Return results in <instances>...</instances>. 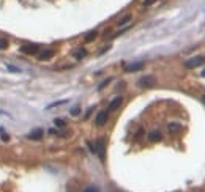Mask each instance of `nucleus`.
I'll list each match as a JSON object with an SVG mask.
<instances>
[{"instance_id": "nucleus-1", "label": "nucleus", "mask_w": 205, "mask_h": 192, "mask_svg": "<svg viewBox=\"0 0 205 192\" xmlns=\"http://www.w3.org/2000/svg\"><path fill=\"white\" fill-rule=\"evenodd\" d=\"M137 85L140 87V88H152V87L156 85V77L155 76H142L139 80H137Z\"/></svg>"}, {"instance_id": "nucleus-2", "label": "nucleus", "mask_w": 205, "mask_h": 192, "mask_svg": "<svg viewBox=\"0 0 205 192\" xmlns=\"http://www.w3.org/2000/svg\"><path fill=\"white\" fill-rule=\"evenodd\" d=\"M19 50L22 54H25V55H36L40 52V46L38 44H24V46H21Z\"/></svg>"}, {"instance_id": "nucleus-3", "label": "nucleus", "mask_w": 205, "mask_h": 192, "mask_svg": "<svg viewBox=\"0 0 205 192\" xmlns=\"http://www.w3.org/2000/svg\"><path fill=\"white\" fill-rule=\"evenodd\" d=\"M95 153H98L99 159L104 161V157H106V142H104V139H98V142H96V148H95Z\"/></svg>"}, {"instance_id": "nucleus-4", "label": "nucleus", "mask_w": 205, "mask_h": 192, "mask_svg": "<svg viewBox=\"0 0 205 192\" xmlns=\"http://www.w3.org/2000/svg\"><path fill=\"white\" fill-rule=\"evenodd\" d=\"M202 63H204V57H193V58H189L185 63V66H186L188 69H194V68H197V66H200Z\"/></svg>"}, {"instance_id": "nucleus-5", "label": "nucleus", "mask_w": 205, "mask_h": 192, "mask_svg": "<svg viewBox=\"0 0 205 192\" xmlns=\"http://www.w3.org/2000/svg\"><path fill=\"white\" fill-rule=\"evenodd\" d=\"M54 54H55V50H52V49H44V50H40L38 54H36V57H38V60H49V58H52L54 57Z\"/></svg>"}, {"instance_id": "nucleus-6", "label": "nucleus", "mask_w": 205, "mask_h": 192, "mask_svg": "<svg viewBox=\"0 0 205 192\" xmlns=\"http://www.w3.org/2000/svg\"><path fill=\"white\" fill-rule=\"evenodd\" d=\"M43 136H44V131H43L41 128H36V129H33L32 132L27 136V139H30V140H41Z\"/></svg>"}, {"instance_id": "nucleus-7", "label": "nucleus", "mask_w": 205, "mask_h": 192, "mask_svg": "<svg viewBox=\"0 0 205 192\" xmlns=\"http://www.w3.org/2000/svg\"><path fill=\"white\" fill-rule=\"evenodd\" d=\"M107 118H109V112L107 110H103V112L98 113V117H96V126H103V124H106Z\"/></svg>"}, {"instance_id": "nucleus-8", "label": "nucleus", "mask_w": 205, "mask_h": 192, "mask_svg": "<svg viewBox=\"0 0 205 192\" xmlns=\"http://www.w3.org/2000/svg\"><path fill=\"white\" fill-rule=\"evenodd\" d=\"M144 68V63L137 62V63H131V65H125V71L126 73H136V71H140Z\"/></svg>"}, {"instance_id": "nucleus-9", "label": "nucleus", "mask_w": 205, "mask_h": 192, "mask_svg": "<svg viewBox=\"0 0 205 192\" xmlns=\"http://www.w3.org/2000/svg\"><path fill=\"white\" fill-rule=\"evenodd\" d=\"M123 102V98L122 96H117L115 99H112V102L109 104V107H107V112H112V110H117L120 106H122Z\"/></svg>"}, {"instance_id": "nucleus-10", "label": "nucleus", "mask_w": 205, "mask_h": 192, "mask_svg": "<svg viewBox=\"0 0 205 192\" xmlns=\"http://www.w3.org/2000/svg\"><path fill=\"white\" fill-rule=\"evenodd\" d=\"M161 139H163V136H161L159 131H152V132L148 134V140H150V142H159Z\"/></svg>"}, {"instance_id": "nucleus-11", "label": "nucleus", "mask_w": 205, "mask_h": 192, "mask_svg": "<svg viewBox=\"0 0 205 192\" xmlns=\"http://www.w3.org/2000/svg\"><path fill=\"white\" fill-rule=\"evenodd\" d=\"M96 36H98V32H96V30H92V32H89V33H87V35H85V38H84V39H85V43H92L93 39L96 38Z\"/></svg>"}, {"instance_id": "nucleus-12", "label": "nucleus", "mask_w": 205, "mask_h": 192, "mask_svg": "<svg viewBox=\"0 0 205 192\" xmlns=\"http://www.w3.org/2000/svg\"><path fill=\"white\" fill-rule=\"evenodd\" d=\"M169 131L170 132H178V131H181V124L180 123H170L169 124Z\"/></svg>"}, {"instance_id": "nucleus-13", "label": "nucleus", "mask_w": 205, "mask_h": 192, "mask_svg": "<svg viewBox=\"0 0 205 192\" xmlns=\"http://www.w3.org/2000/svg\"><path fill=\"white\" fill-rule=\"evenodd\" d=\"M74 55H76V58H77V60H80V58H84V57L87 55V50L84 49V47H80V49H77V50H76Z\"/></svg>"}, {"instance_id": "nucleus-14", "label": "nucleus", "mask_w": 205, "mask_h": 192, "mask_svg": "<svg viewBox=\"0 0 205 192\" xmlns=\"http://www.w3.org/2000/svg\"><path fill=\"white\" fill-rule=\"evenodd\" d=\"M131 19H133V16H131V14H126L123 19H120V21H119V27H122V25L128 24V22L131 21Z\"/></svg>"}, {"instance_id": "nucleus-15", "label": "nucleus", "mask_w": 205, "mask_h": 192, "mask_svg": "<svg viewBox=\"0 0 205 192\" xmlns=\"http://www.w3.org/2000/svg\"><path fill=\"white\" fill-rule=\"evenodd\" d=\"M110 82H112V79H110V77H107V79H104L103 82H101V83H99V85H98V90H103L104 87H107V85H109Z\"/></svg>"}, {"instance_id": "nucleus-16", "label": "nucleus", "mask_w": 205, "mask_h": 192, "mask_svg": "<svg viewBox=\"0 0 205 192\" xmlns=\"http://www.w3.org/2000/svg\"><path fill=\"white\" fill-rule=\"evenodd\" d=\"M54 124H55L57 128H65V120H62V118H55L54 120Z\"/></svg>"}, {"instance_id": "nucleus-17", "label": "nucleus", "mask_w": 205, "mask_h": 192, "mask_svg": "<svg viewBox=\"0 0 205 192\" xmlns=\"http://www.w3.org/2000/svg\"><path fill=\"white\" fill-rule=\"evenodd\" d=\"M68 99H62V101H57V102H52V104H49L48 106V109H52V107H57V106H62V104H65Z\"/></svg>"}, {"instance_id": "nucleus-18", "label": "nucleus", "mask_w": 205, "mask_h": 192, "mask_svg": "<svg viewBox=\"0 0 205 192\" xmlns=\"http://www.w3.org/2000/svg\"><path fill=\"white\" fill-rule=\"evenodd\" d=\"M6 47H8V39L0 38V49H6Z\"/></svg>"}, {"instance_id": "nucleus-19", "label": "nucleus", "mask_w": 205, "mask_h": 192, "mask_svg": "<svg viewBox=\"0 0 205 192\" xmlns=\"http://www.w3.org/2000/svg\"><path fill=\"white\" fill-rule=\"evenodd\" d=\"M6 69L11 71V73H19V71H21L19 68H16V66H13V65H6Z\"/></svg>"}, {"instance_id": "nucleus-20", "label": "nucleus", "mask_w": 205, "mask_h": 192, "mask_svg": "<svg viewBox=\"0 0 205 192\" xmlns=\"http://www.w3.org/2000/svg\"><path fill=\"white\" fill-rule=\"evenodd\" d=\"M79 112H80V109H79V107H73V109H71V115L73 117H76V115H79Z\"/></svg>"}, {"instance_id": "nucleus-21", "label": "nucleus", "mask_w": 205, "mask_h": 192, "mask_svg": "<svg viewBox=\"0 0 205 192\" xmlns=\"http://www.w3.org/2000/svg\"><path fill=\"white\" fill-rule=\"evenodd\" d=\"M93 110H95V106H92L89 110H87V113H85V117H84V118H89V117L92 115V112H93Z\"/></svg>"}, {"instance_id": "nucleus-22", "label": "nucleus", "mask_w": 205, "mask_h": 192, "mask_svg": "<svg viewBox=\"0 0 205 192\" xmlns=\"http://www.w3.org/2000/svg\"><path fill=\"white\" fill-rule=\"evenodd\" d=\"M84 192H99V191L96 189V187H87V189L84 191Z\"/></svg>"}, {"instance_id": "nucleus-23", "label": "nucleus", "mask_w": 205, "mask_h": 192, "mask_svg": "<svg viewBox=\"0 0 205 192\" xmlns=\"http://www.w3.org/2000/svg\"><path fill=\"white\" fill-rule=\"evenodd\" d=\"M109 49H110V46H107V47L101 49V50H99V55H103V54H106V52H107V50H109Z\"/></svg>"}, {"instance_id": "nucleus-24", "label": "nucleus", "mask_w": 205, "mask_h": 192, "mask_svg": "<svg viewBox=\"0 0 205 192\" xmlns=\"http://www.w3.org/2000/svg\"><path fill=\"white\" fill-rule=\"evenodd\" d=\"M152 3H155V0H144V5H145V6L152 5Z\"/></svg>"}, {"instance_id": "nucleus-25", "label": "nucleus", "mask_w": 205, "mask_h": 192, "mask_svg": "<svg viewBox=\"0 0 205 192\" xmlns=\"http://www.w3.org/2000/svg\"><path fill=\"white\" fill-rule=\"evenodd\" d=\"M202 76H204V77H205V69H204V71H202Z\"/></svg>"}, {"instance_id": "nucleus-26", "label": "nucleus", "mask_w": 205, "mask_h": 192, "mask_svg": "<svg viewBox=\"0 0 205 192\" xmlns=\"http://www.w3.org/2000/svg\"><path fill=\"white\" fill-rule=\"evenodd\" d=\"M204 99H205V98H204Z\"/></svg>"}]
</instances>
